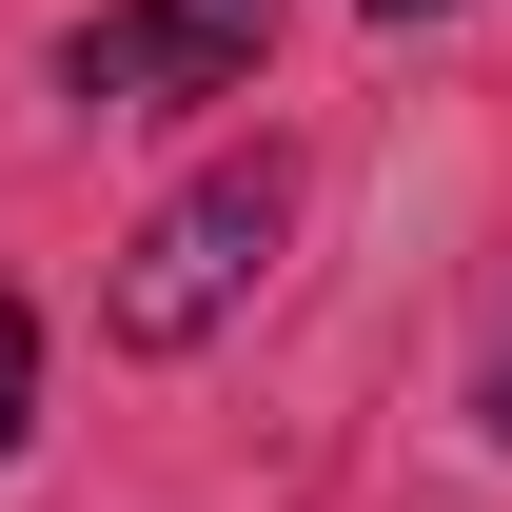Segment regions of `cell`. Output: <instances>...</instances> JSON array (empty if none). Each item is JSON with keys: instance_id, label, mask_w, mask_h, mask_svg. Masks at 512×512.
<instances>
[{"instance_id": "cell-3", "label": "cell", "mask_w": 512, "mask_h": 512, "mask_svg": "<svg viewBox=\"0 0 512 512\" xmlns=\"http://www.w3.org/2000/svg\"><path fill=\"white\" fill-rule=\"evenodd\" d=\"M20 414H40V316L0 296V453H20Z\"/></svg>"}, {"instance_id": "cell-2", "label": "cell", "mask_w": 512, "mask_h": 512, "mask_svg": "<svg viewBox=\"0 0 512 512\" xmlns=\"http://www.w3.org/2000/svg\"><path fill=\"white\" fill-rule=\"evenodd\" d=\"M256 60H276V0H119V20L60 40V79L99 119H138V99H256Z\"/></svg>"}, {"instance_id": "cell-1", "label": "cell", "mask_w": 512, "mask_h": 512, "mask_svg": "<svg viewBox=\"0 0 512 512\" xmlns=\"http://www.w3.org/2000/svg\"><path fill=\"white\" fill-rule=\"evenodd\" d=\"M276 237H296V158H276V138H237L217 178H178V197L119 237V296H99V316H119V355H197V335L276 276Z\"/></svg>"}, {"instance_id": "cell-5", "label": "cell", "mask_w": 512, "mask_h": 512, "mask_svg": "<svg viewBox=\"0 0 512 512\" xmlns=\"http://www.w3.org/2000/svg\"><path fill=\"white\" fill-rule=\"evenodd\" d=\"M375 20H434V0H375Z\"/></svg>"}, {"instance_id": "cell-4", "label": "cell", "mask_w": 512, "mask_h": 512, "mask_svg": "<svg viewBox=\"0 0 512 512\" xmlns=\"http://www.w3.org/2000/svg\"><path fill=\"white\" fill-rule=\"evenodd\" d=\"M493 434H512V355H493Z\"/></svg>"}]
</instances>
